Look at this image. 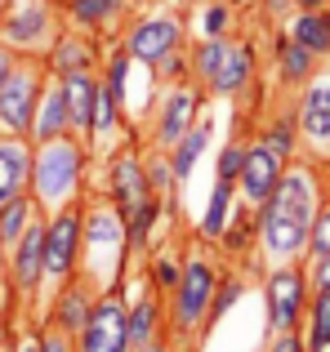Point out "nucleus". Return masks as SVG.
<instances>
[{"label": "nucleus", "instance_id": "f257e3e1", "mask_svg": "<svg viewBox=\"0 0 330 352\" xmlns=\"http://www.w3.org/2000/svg\"><path fill=\"white\" fill-rule=\"evenodd\" d=\"M317 179L304 165H290L281 170L272 197L259 206V241L272 258H295L308 245V228L317 214Z\"/></svg>", "mask_w": 330, "mask_h": 352}, {"label": "nucleus", "instance_id": "f03ea898", "mask_svg": "<svg viewBox=\"0 0 330 352\" xmlns=\"http://www.w3.org/2000/svg\"><path fill=\"white\" fill-rule=\"evenodd\" d=\"M80 174V152L67 143V138H54V143L41 147V156L32 161V188L45 206H58L72 188H76Z\"/></svg>", "mask_w": 330, "mask_h": 352}, {"label": "nucleus", "instance_id": "7ed1b4c3", "mask_svg": "<svg viewBox=\"0 0 330 352\" xmlns=\"http://www.w3.org/2000/svg\"><path fill=\"white\" fill-rule=\"evenodd\" d=\"M80 352H130V308L116 294L89 308L80 326Z\"/></svg>", "mask_w": 330, "mask_h": 352}, {"label": "nucleus", "instance_id": "20e7f679", "mask_svg": "<svg viewBox=\"0 0 330 352\" xmlns=\"http://www.w3.org/2000/svg\"><path fill=\"white\" fill-rule=\"evenodd\" d=\"M214 267L206 263L201 254L188 258V267H183L179 285H174V326L179 330H197L201 317L210 312V299H214Z\"/></svg>", "mask_w": 330, "mask_h": 352}, {"label": "nucleus", "instance_id": "39448f33", "mask_svg": "<svg viewBox=\"0 0 330 352\" xmlns=\"http://www.w3.org/2000/svg\"><path fill=\"white\" fill-rule=\"evenodd\" d=\"M36 72L32 67H14L0 85V125L9 134H27L36 120Z\"/></svg>", "mask_w": 330, "mask_h": 352}, {"label": "nucleus", "instance_id": "423d86ee", "mask_svg": "<svg viewBox=\"0 0 330 352\" xmlns=\"http://www.w3.org/2000/svg\"><path fill=\"white\" fill-rule=\"evenodd\" d=\"M299 312H304V276L295 267H281L268 281V326L272 335H290L299 326Z\"/></svg>", "mask_w": 330, "mask_h": 352}, {"label": "nucleus", "instance_id": "0eeeda50", "mask_svg": "<svg viewBox=\"0 0 330 352\" xmlns=\"http://www.w3.org/2000/svg\"><path fill=\"white\" fill-rule=\"evenodd\" d=\"M281 170H286V161H281L277 152H272L268 143H254V147H245V156H241V197L250 201V206H263V201L272 197V188H277V179H281Z\"/></svg>", "mask_w": 330, "mask_h": 352}, {"label": "nucleus", "instance_id": "6e6552de", "mask_svg": "<svg viewBox=\"0 0 330 352\" xmlns=\"http://www.w3.org/2000/svg\"><path fill=\"white\" fill-rule=\"evenodd\" d=\"M76 250H80V219L72 210H58L54 223L45 228V276H67L72 263H76Z\"/></svg>", "mask_w": 330, "mask_h": 352}, {"label": "nucleus", "instance_id": "1a4fd4ad", "mask_svg": "<svg viewBox=\"0 0 330 352\" xmlns=\"http://www.w3.org/2000/svg\"><path fill=\"white\" fill-rule=\"evenodd\" d=\"M179 45V23L174 18H143L130 36H125V54L139 63H161Z\"/></svg>", "mask_w": 330, "mask_h": 352}, {"label": "nucleus", "instance_id": "9d476101", "mask_svg": "<svg viewBox=\"0 0 330 352\" xmlns=\"http://www.w3.org/2000/svg\"><path fill=\"white\" fill-rule=\"evenodd\" d=\"M112 192H116V214L130 223L134 214H139L143 206L152 201V188H148V170H143L134 156H121V161L112 165Z\"/></svg>", "mask_w": 330, "mask_h": 352}, {"label": "nucleus", "instance_id": "9b49d317", "mask_svg": "<svg viewBox=\"0 0 330 352\" xmlns=\"http://www.w3.org/2000/svg\"><path fill=\"white\" fill-rule=\"evenodd\" d=\"M299 129L313 143H330V76H317L299 98Z\"/></svg>", "mask_w": 330, "mask_h": 352}, {"label": "nucleus", "instance_id": "f8f14e48", "mask_svg": "<svg viewBox=\"0 0 330 352\" xmlns=\"http://www.w3.org/2000/svg\"><path fill=\"white\" fill-rule=\"evenodd\" d=\"M41 276H45V228L27 223V232L14 245V281L18 290H36Z\"/></svg>", "mask_w": 330, "mask_h": 352}, {"label": "nucleus", "instance_id": "ddd939ff", "mask_svg": "<svg viewBox=\"0 0 330 352\" xmlns=\"http://www.w3.org/2000/svg\"><path fill=\"white\" fill-rule=\"evenodd\" d=\"M63 103H67V120L76 129H89L94 125V94H98V80L89 76L85 67L76 72H63Z\"/></svg>", "mask_w": 330, "mask_h": 352}, {"label": "nucleus", "instance_id": "4468645a", "mask_svg": "<svg viewBox=\"0 0 330 352\" xmlns=\"http://www.w3.org/2000/svg\"><path fill=\"white\" fill-rule=\"evenodd\" d=\"M192 125H197V94H192V89H174V94L165 98V107H161V125H157L161 147H174Z\"/></svg>", "mask_w": 330, "mask_h": 352}, {"label": "nucleus", "instance_id": "2eb2a0df", "mask_svg": "<svg viewBox=\"0 0 330 352\" xmlns=\"http://www.w3.org/2000/svg\"><path fill=\"white\" fill-rule=\"evenodd\" d=\"M32 179V156L23 143H0V206L14 197H23V183Z\"/></svg>", "mask_w": 330, "mask_h": 352}, {"label": "nucleus", "instance_id": "dca6fc26", "mask_svg": "<svg viewBox=\"0 0 330 352\" xmlns=\"http://www.w3.org/2000/svg\"><path fill=\"white\" fill-rule=\"evenodd\" d=\"M290 41H299L313 58L330 54V14L326 9H299V18L290 23Z\"/></svg>", "mask_w": 330, "mask_h": 352}, {"label": "nucleus", "instance_id": "f3484780", "mask_svg": "<svg viewBox=\"0 0 330 352\" xmlns=\"http://www.w3.org/2000/svg\"><path fill=\"white\" fill-rule=\"evenodd\" d=\"M67 103H63V89H50V94L36 103V120H32V134L41 138V143H54V138H63V129H67Z\"/></svg>", "mask_w": 330, "mask_h": 352}, {"label": "nucleus", "instance_id": "a211bd4d", "mask_svg": "<svg viewBox=\"0 0 330 352\" xmlns=\"http://www.w3.org/2000/svg\"><path fill=\"white\" fill-rule=\"evenodd\" d=\"M206 143H210V120H206V125H192L188 134H183L179 143L170 147V174H174L179 183L188 179V174H192V165L201 161V152H206Z\"/></svg>", "mask_w": 330, "mask_h": 352}, {"label": "nucleus", "instance_id": "6ab92c4d", "mask_svg": "<svg viewBox=\"0 0 330 352\" xmlns=\"http://www.w3.org/2000/svg\"><path fill=\"white\" fill-rule=\"evenodd\" d=\"M245 80H250V50H232V45H228L219 72L210 76V89H219V94H236Z\"/></svg>", "mask_w": 330, "mask_h": 352}, {"label": "nucleus", "instance_id": "aec40b11", "mask_svg": "<svg viewBox=\"0 0 330 352\" xmlns=\"http://www.w3.org/2000/svg\"><path fill=\"white\" fill-rule=\"evenodd\" d=\"M228 214H232V183L219 179L214 192H210V206H206V219H201V232L210 241H219L228 232Z\"/></svg>", "mask_w": 330, "mask_h": 352}, {"label": "nucleus", "instance_id": "412c9836", "mask_svg": "<svg viewBox=\"0 0 330 352\" xmlns=\"http://www.w3.org/2000/svg\"><path fill=\"white\" fill-rule=\"evenodd\" d=\"M27 223H32V206H27L23 197L5 201V206H0V245L14 250V245H18V236L27 232Z\"/></svg>", "mask_w": 330, "mask_h": 352}, {"label": "nucleus", "instance_id": "4be33fe9", "mask_svg": "<svg viewBox=\"0 0 330 352\" xmlns=\"http://www.w3.org/2000/svg\"><path fill=\"white\" fill-rule=\"evenodd\" d=\"M330 348V290H317L313 299V321H308L304 352H326Z\"/></svg>", "mask_w": 330, "mask_h": 352}, {"label": "nucleus", "instance_id": "5701e85b", "mask_svg": "<svg viewBox=\"0 0 330 352\" xmlns=\"http://www.w3.org/2000/svg\"><path fill=\"white\" fill-rule=\"evenodd\" d=\"M89 308H94V303L85 299V290H67V294L58 299V330H67V335H80V326H85Z\"/></svg>", "mask_w": 330, "mask_h": 352}, {"label": "nucleus", "instance_id": "b1692460", "mask_svg": "<svg viewBox=\"0 0 330 352\" xmlns=\"http://www.w3.org/2000/svg\"><path fill=\"white\" fill-rule=\"evenodd\" d=\"M121 223L125 219L112 214V210H94L89 223H85V245H98V241H103V245H116V241H121Z\"/></svg>", "mask_w": 330, "mask_h": 352}, {"label": "nucleus", "instance_id": "393cba45", "mask_svg": "<svg viewBox=\"0 0 330 352\" xmlns=\"http://www.w3.org/2000/svg\"><path fill=\"white\" fill-rule=\"evenodd\" d=\"M152 330H157V303L152 299L134 303V312H130V348L152 344Z\"/></svg>", "mask_w": 330, "mask_h": 352}, {"label": "nucleus", "instance_id": "a878e982", "mask_svg": "<svg viewBox=\"0 0 330 352\" xmlns=\"http://www.w3.org/2000/svg\"><path fill=\"white\" fill-rule=\"evenodd\" d=\"M308 72H313V54H308L299 41H286L281 45V76L286 80H304Z\"/></svg>", "mask_w": 330, "mask_h": 352}, {"label": "nucleus", "instance_id": "bb28decb", "mask_svg": "<svg viewBox=\"0 0 330 352\" xmlns=\"http://www.w3.org/2000/svg\"><path fill=\"white\" fill-rule=\"evenodd\" d=\"M45 32V9H23V14L9 18V41H36V36Z\"/></svg>", "mask_w": 330, "mask_h": 352}, {"label": "nucleus", "instance_id": "cd10ccee", "mask_svg": "<svg viewBox=\"0 0 330 352\" xmlns=\"http://www.w3.org/2000/svg\"><path fill=\"white\" fill-rule=\"evenodd\" d=\"M223 54H228V45L219 41V36H206L201 41V50H197V58H192V67H197V76H214L219 72V63H223Z\"/></svg>", "mask_w": 330, "mask_h": 352}, {"label": "nucleus", "instance_id": "c85d7f7f", "mask_svg": "<svg viewBox=\"0 0 330 352\" xmlns=\"http://www.w3.org/2000/svg\"><path fill=\"white\" fill-rule=\"evenodd\" d=\"M308 250L317 258H330V206H317L313 228H308Z\"/></svg>", "mask_w": 330, "mask_h": 352}, {"label": "nucleus", "instance_id": "c756f323", "mask_svg": "<svg viewBox=\"0 0 330 352\" xmlns=\"http://www.w3.org/2000/svg\"><path fill=\"white\" fill-rule=\"evenodd\" d=\"M116 107H121V103L112 98V89L98 85V94H94V125H89V129H94V134H107V129L116 125Z\"/></svg>", "mask_w": 330, "mask_h": 352}, {"label": "nucleus", "instance_id": "7c9ffc66", "mask_svg": "<svg viewBox=\"0 0 330 352\" xmlns=\"http://www.w3.org/2000/svg\"><path fill=\"white\" fill-rule=\"evenodd\" d=\"M125 76H130V54H116L107 63V89H112L116 103H125Z\"/></svg>", "mask_w": 330, "mask_h": 352}, {"label": "nucleus", "instance_id": "2f4dec72", "mask_svg": "<svg viewBox=\"0 0 330 352\" xmlns=\"http://www.w3.org/2000/svg\"><path fill=\"white\" fill-rule=\"evenodd\" d=\"M112 9H116V0H72V14H76L80 23H103Z\"/></svg>", "mask_w": 330, "mask_h": 352}, {"label": "nucleus", "instance_id": "473e14b6", "mask_svg": "<svg viewBox=\"0 0 330 352\" xmlns=\"http://www.w3.org/2000/svg\"><path fill=\"white\" fill-rule=\"evenodd\" d=\"M290 143H295V125H290V120H277V125L268 129V147L281 156V161H286V156H290Z\"/></svg>", "mask_w": 330, "mask_h": 352}, {"label": "nucleus", "instance_id": "72a5a7b5", "mask_svg": "<svg viewBox=\"0 0 330 352\" xmlns=\"http://www.w3.org/2000/svg\"><path fill=\"white\" fill-rule=\"evenodd\" d=\"M241 156H245V147H241V143L223 147V156H219V179L236 183V174H241Z\"/></svg>", "mask_w": 330, "mask_h": 352}, {"label": "nucleus", "instance_id": "f704fd0d", "mask_svg": "<svg viewBox=\"0 0 330 352\" xmlns=\"http://www.w3.org/2000/svg\"><path fill=\"white\" fill-rule=\"evenodd\" d=\"M179 276H183V267L174 263V258H157V285H161V290H174Z\"/></svg>", "mask_w": 330, "mask_h": 352}, {"label": "nucleus", "instance_id": "c9c22d12", "mask_svg": "<svg viewBox=\"0 0 330 352\" xmlns=\"http://www.w3.org/2000/svg\"><path fill=\"white\" fill-rule=\"evenodd\" d=\"M241 294V281H228L223 290H219V299H210V317H223L228 308H232V299Z\"/></svg>", "mask_w": 330, "mask_h": 352}, {"label": "nucleus", "instance_id": "e433bc0d", "mask_svg": "<svg viewBox=\"0 0 330 352\" xmlns=\"http://www.w3.org/2000/svg\"><path fill=\"white\" fill-rule=\"evenodd\" d=\"M174 174H170V161H152L148 165V188H152V197H157V192H165V183H170Z\"/></svg>", "mask_w": 330, "mask_h": 352}, {"label": "nucleus", "instance_id": "4c0bfd02", "mask_svg": "<svg viewBox=\"0 0 330 352\" xmlns=\"http://www.w3.org/2000/svg\"><path fill=\"white\" fill-rule=\"evenodd\" d=\"M76 67H85V50H80V45H63L58 50V72H76Z\"/></svg>", "mask_w": 330, "mask_h": 352}, {"label": "nucleus", "instance_id": "58836bf2", "mask_svg": "<svg viewBox=\"0 0 330 352\" xmlns=\"http://www.w3.org/2000/svg\"><path fill=\"white\" fill-rule=\"evenodd\" d=\"M223 27H228V9L223 5H210L206 9V36H219Z\"/></svg>", "mask_w": 330, "mask_h": 352}, {"label": "nucleus", "instance_id": "ea45409f", "mask_svg": "<svg viewBox=\"0 0 330 352\" xmlns=\"http://www.w3.org/2000/svg\"><path fill=\"white\" fill-rule=\"evenodd\" d=\"M36 352H72V344H67V330H58V335H50Z\"/></svg>", "mask_w": 330, "mask_h": 352}, {"label": "nucleus", "instance_id": "a19ab883", "mask_svg": "<svg viewBox=\"0 0 330 352\" xmlns=\"http://www.w3.org/2000/svg\"><path fill=\"white\" fill-rule=\"evenodd\" d=\"M268 352H304V344H299L295 330H290V335H277V344H272Z\"/></svg>", "mask_w": 330, "mask_h": 352}, {"label": "nucleus", "instance_id": "79ce46f5", "mask_svg": "<svg viewBox=\"0 0 330 352\" xmlns=\"http://www.w3.org/2000/svg\"><path fill=\"white\" fill-rule=\"evenodd\" d=\"M317 290H330V258H317V272H313Z\"/></svg>", "mask_w": 330, "mask_h": 352}, {"label": "nucleus", "instance_id": "37998d69", "mask_svg": "<svg viewBox=\"0 0 330 352\" xmlns=\"http://www.w3.org/2000/svg\"><path fill=\"white\" fill-rule=\"evenodd\" d=\"M219 241H228V250H241L245 245V228H232V232H223Z\"/></svg>", "mask_w": 330, "mask_h": 352}, {"label": "nucleus", "instance_id": "c03bdc74", "mask_svg": "<svg viewBox=\"0 0 330 352\" xmlns=\"http://www.w3.org/2000/svg\"><path fill=\"white\" fill-rule=\"evenodd\" d=\"M9 72H14V63H9V54L0 50V85H5V76H9Z\"/></svg>", "mask_w": 330, "mask_h": 352}, {"label": "nucleus", "instance_id": "a18cd8bd", "mask_svg": "<svg viewBox=\"0 0 330 352\" xmlns=\"http://www.w3.org/2000/svg\"><path fill=\"white\" fill-rule=\"evenodd\" d=\"M134 352H170V348H165L161 339H152V344H143V348H134Z\"/></svg>", "mask_w": 330, "mask_h": 352}, {"label": "nucleus", "instance_id": "49530a36", "mask_svg": "<svg viewBox=\"0 0 330 352\" xmlns=\"http://www.w3.org/2000/svg\"><path fill=\"white\" fill-rule=\"evenodd\" d=\"M295 5H299V9H322L326 0H295Z\"/></svg>", "mask_w": 330, "mask_h": 352}, {"label": "nucleus", "instance_id": "de8ad7c7", "mask_svg": "<svg viewBox=\"0 0 330 352\" xmlns=\"http://www.w3.org/2000/svg\"><path fill=\"white\" fill-rule=\"evenodd\" d=\"M0 5H5V0H0Z\"/></svg>", "mask_w": 330, "mask_h": 352}, {"label": "nucleus", "instance_id": "09e8293b", "mask_svg": "<svg viewBox=\"0 0 330 352\" xmlns=\"http://www.w3.org/2000/svg\"><path fill=\"white\" fill-rule=\"evenodd\" d=\"M326 14H330V9H326Z\"/></svg>", "mask_w": 330, "mask_h": 352}, {"label": "nucleus", "instance_id": "8fccbe9b", "mask_svg": "<svg viewBox=\"0 0 330 352\" xmlns=\"http://www.w3.org/2000/svg\"><path fill=\"white\" fill-rule=\"evenodd\" d=\"M67 5H72V0H67Z\"/></svg>", "mask_w": 330, "mask_h": 352}]
</instances>
